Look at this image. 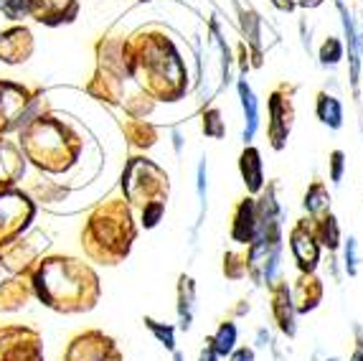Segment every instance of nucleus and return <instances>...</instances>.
<instances>
[{
	"instance_id": "obj_15",
	"label": "nucleus",
	"mask_w": 363,
	"mask_h": 361,
	"mask_svg": "<svg viewBox=\"0 0 363 361\" xmlns=\"http://www.w3.org/2000/svg\"><path fill=\"white\" fill-rule=\"evenodd\" d=\"M147 325H150L152 331L157 333V338H160V341H165V346H168V349H173V333H170V328H163V325H157L155 320H145Z\"/></svg>"
},
{
	"instance_id": "obj_3",
	"label": "nucleus",
	"mask_w": 363,
	"mask_h": 361,
	"mask_svg": "<svg viewBox=\"0 0 363 361\" xmlns=\"http://www.w3.org/2000/svg\"><path fill=\"white\" fill-rule=\"evenodd\" d=\"M257 229V217H255V204L252 201H244L236 211V222H234V239L239 242H252Z\"/></svg>"
},
{
	"instance_id": "obj_2",
	"label": "nucleus",
	"mask_w": 363,
	"mask_h": 361,
	"mask_svg": "<svg viewBox=\"0 0 363 361\" xmlns=\"http://www.w3.org/2000/svg\"><path fill=\"white\" fill-rule=\"evenodd\" d=\"M290 239H292V252H295L303 272H313L315 265H318V244H315L308 227H305V224H297V227L292 229Z\"/></svg>"
},
{
	"instance_id": "obj_14",
	"label": "nucleus",
	"mask_w": 363,
	"mask_h": 361,
	"mask_svg": "<svg viewBox=\"0 0 363 361\" xmlns=\"http://www.w3.org/2000/svg\"><path fill=\"white\" fill-rule=\"evenodd\" d=\"M163 201H150V204H145V209H143V224L145 227H155L157 219L163 217Z\"/></svg>"
},
{
	"instance_id": "obj_17",
	"label": "nucleus",
	"mask_w": 363,
	"mask_h": 361,
	"mask_svg": "<svg viewBox=\"0 0 363 361\" xmlns=\"http://www.w3.org/2000/svg\"><path fill=\"white\" fill-rule=\"evenodd\" d=\"M231 361H255V354H252L249 349H242V351H236Z\"/></svg>"
},
{
	"instance_id": "obj_5",
	"label": "nucleus",
	"mask_w": 363,
	"mask_h": 361,
	"mask_svg": "<svg viewBox=\"0 0 363 361\" xmlns=\"http://www.w3.org/2000/svg\"><path fill=\"white\" fill-rule=\"evenodd\" d=\"M320 295H323L320 283H318V280H315L313 275H308V272H305L303 280L297 283V295H295L297 308H300V311H310V308L318 306Z\"/></svg>"
},
{
	"instance_id": "obj_20",
	"label": "nucleus",
	"mask_w": 363,
	"mask_h": 361,
	"mask_svg": "<svg viewBox=\"0 0 363 361\" xmlns=\"http://www.w3.org/2000/svg\"><path fill=\"white\" fill-rule=\"evenodd\" d=\"M351 361H363V351H361V349H358V351H356V354H353V356H351Z\"/></svg>"
},
{
	"instance_id": "obj_8",
	"label": "nucleus",
	"mask_w": 363,
	"mask_h": 361,
	"mask_svg": "<svg viewBox=\"0 0 363 361\" xmlns=\"http://www.w3.org/2000/svg\"><path fill=\"white\" fill-rule=\"evenodd\" d=\"M274 316H277L282 331H292V306H290V298H287V290L282 285L274 293Z\"/></svg>"
},
{
	"instance_id": "obj_16",
	"label": "nucleus",
	"mask_w": 363,
	"mask_h": 361,
	"mask_svg": "<svg viewBox=\"0 0 363 361\" xmlns=\"http://www.w3.org/2000/svg\"><path fill=\"white\" fill-rule=\"evenodd\" d=\"M340 173H343V153H333V180H340Z\"/></svg>"
},
{
	"instance_id": "obj_18",
	"label": "nucleus",
	"mask_w": 363,
	"mask_h": 361,
	"mask_svg": "<svg viewBox=\"0 0 363 361\" xmlns=\"http://www.w3.org/2000/svg\"><path fill=\"white\" fill-rule=\"evenodd\" d=\"M199 361H216V351L211 349V343H208V349L201 354V359Z\"/></svg>"
},
{
	"instance_id": "obj_10",
	"label": "nucleus",
	"mask_w": 363,
	"mask_h": 361,
	"mask_svg": "<svg viewBox=\"0 0 363 361\" xmlns=\"http://www.w3.org/2000/svg\"><path fill=\"white\" fill-rule=\"evenodd\" d=\"M305 206H308V211H313V214H318V211H323L328 206V193H325V188H323L320 183H315V186L308 191Z\"/></svg>"
},
{
	"instance_id": "obj_7",
	"label": "nucleus",
	"mask_w": 363,
	"mask_h": 361,
	"mask_svg": "<svg viewBox=\"0 0 363 361\" xmlns=\"http://www.w3.org/2000/svg\"><path fill=\"white\" fill-rule=\"evenodd\" d=\"M318 114H320V120L330 127H340V120H343L338 99H333V97H328V95L318 97Z\"/></svg>"
},
{
	"instance_id": "obj_19",
	"label": "nucleus",
	"mask_w": 363,
	"mask_h": 361,
	"mask_svg": "<svg viewBox=\"0 0 363 361\" xmlns=\"http://www.w3.org/2000/svg\"><path fill=\"white\" fill-rule=\"evenodd\" d=\"M274 3H277L279 8H290L292 6V0H274Z\"/></svg>"
},
{
	"instance_id": "obj_12",
	"label": "nucleus",
	"mask_w": 363,
	"mask_h": 361,
	"mask_svg": "<svg viewBox=\"0 0 363 361\" xmlns=\"http://www.w3.org/2000/svg\"><path fill=\"white\" fill-rule=\"evenodd\" d=\"M320 59L323 64H338L340 59H343V48H340V43L335 41V38H328L325 46H323L320 51Z\"/></svg>"
},
{
	"instance_id": "obj_4",
	"label": "nucleus",
	"mask_w": 363,
	"mask_h": 361,
	"mask_svg": "<svg viewBox=\"0 0 363 361\" xmlns=\"http://www.w3.org/2000/svg\"><path fill=\"white\" fill-rule=\"evenodd\" d=\"M242 176L247 180L249 191H259L262 188V161H259V153L255 148H247L242 153Z\"/></svg>"
},
{
	"instance_id": "obj_13",
	"label": "nucleus",
	"mask_w": 363,
	"mask_h": 361,
	"mask_svg": "<svg viewBox=\"0 0 363 361\" xmlns=\"http://www.w3.org/2000/svg\"><path fill=\"white\" fill-rule=\"evenodd\" d=\"M203 130H206V135H213V138H221V135H224V125H221V114H218L216 109L206 112V117H203Z\"/></svg>"
},
{
	"instance_id": "obj_21",
	"label": "nucleus",
	"mask_w": 363,
	"mask_h": 361,
	"mask_svg": "<svg viewBox=\"0 0 363 361\" xmlns=\"http://www.w3.org/2000/svg\"><path fill=\"white\" fill-rule=\"evenodd\" d=\"M320 0H303V6H318Z\"/></svg>"
},
{
	"instance_id": "obj_6",
	"label": "nucleus",
	"mask_w": 363,
	"mask_h": 361,
	"mask_svg": "<svg viewBox=\"0 0 363 361\" xmlns=\"http://www.w3.org/2000/svg\"><path fill=\"white\" fill-rule=\"evenodd\" d=\"M239 95H242V104H244V114H247V130H244V140H252L257 130V99L252 95V90L247 87V82H239Z\"/></svg>"
},
{
	"instance_id": "obj_22",
	"label": "nucleus",
	"mask_w": 363,
	"mask_h": 361,
	"mask_svg": "<svg viewBox=\"0 0 363 361\" xmlns=\"http://www.w3.org/2000/svg\"><path fill=\"white\" fill-rule=\"evenodd\" d=\"M173 361H183V356H178V354H176V359H173Z\"/></svg>"
},
{
	"instance_id": "obj_1",
	"label": "nucleus",
	"mask_w": 363,
	"mask_h": 361,
	"mask_svg": "<svg viewBox=\"0 0 363 361\" xmlns=\"http://www.w3.org/2000/svg\"><path fill=\"white\" fill-rule=\"evenodd\" d=\"M125 191L138 204L163 201V193H168V178L152 163L135 161L128 171V178H125Z\"/></svg>"
},
{
	"instance_id": "obj_9",
	"label": "nucleus",
	"mask_w": 363,
	"mask_h": 361,
	"mask_svg": "<svg viewBox=\"0 0 363 361\" xmlns=\"http://www.w3.org/2000/svg\"><path fill=\"white\" fill-rule=\"evenodd\" d=\"M234 341H236L234 323H221L216 338L211 341V349L216 351V356H226V354H231V349H234Z\"/></svg>"
},
{
	"instance_id": "obj_11",
	"label": "nucleus",
	"mask_w": 363,
	"mask_h": 361,
	"mask_svg": "<svg viewBox=\"0 0 363 361\" xmlns=\"http://www.w3.org/2000/svg\"><path fill=\"white\" fill-rule=\"evenodd\" d=\"M320 242L328 244V247L333 249L338 247V224H335L333 217L323 219V227H320Z\"/></svg>"
}]
</instances>
